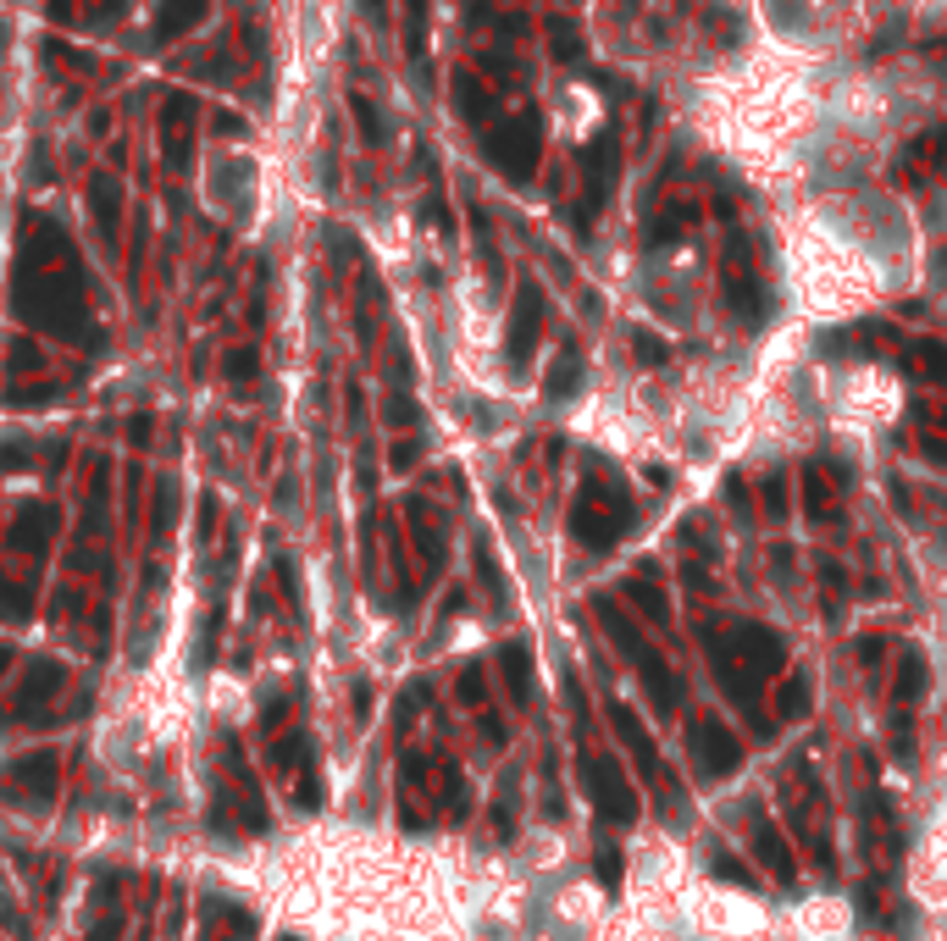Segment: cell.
<instances>
[{
  "mask_svg": "<svg viewBox=\"0 0 947 941\" xmlns=\"http://www.w3.org/2000/svg\"><path fill=\"white\" fill-rule=\"evenodd\" d=\"M12 305L28 327H45V333L67 338V344H95V349L106 344L100 327L89 322V294H84L78 255H72L67 233L56 222H28Z\"/></svg>",
  "mask_w": 947,
  "mask_h": 941,
  "instance_id": "cell-1",
  "label": "cell"
},
{
  "mask_svg": "<svg viewBox=\"0 0 947 941\" xmlns=\"http://www.w3.org/2000/svg\"><path fill=\"white\" fill-rule=\"evenodd\" d=\"M687 753H693V770L709 775V781H720V775H732L737 764H743V742L709 715L693 720V731H687Z\"/></svg>",
  "mask_w": 947,
  "mask_h": 941,
  "instance_id": "cell-8",
  "label": "cell"
},
{
  "mask_svg": "<svg viewBox=\"0 0 947 941\" xmlns=\"http://www.w3.org/2000/svg\"><path fill=\"white\" fill-rule=\"evenodd\" d=\"M632 499H626L621 488H610V482H588L582 488V499H576V510H571V532H576V543L582 548H615L626 537V526H632Z\"/></svg>",
  "mask_w": 947,
  "mask_h": 941,
  "instance_id": "cell-3",
  "label": "cell"
},
{
  "mask_svg": "<svg viewBox=\"0 0 947 941\" xmlns=\"http://www.w3.org/2000/svg\"><path fill=\"white\" fill-rule=\"evenodd\" d=\"M920 692H925V659L909 654V659L898 665V687H892V698L909 703V698H920Z\"/></svg>",
  "mask_w": 947,
  "mask_h": 941,
  "instance_id": "cell-28",
  "label": "cell"
},
{
  "mask_svg": "<svg viewBox=\"0 0 947 941\" xmlns=\"http://www.w3.org/2000/svg\"><path fill=\"white\" fill-rule=\"evenodd\" d=\"M599 620H604V632H610V643L621 648L626 659H632V670H637V681H643L648 703H654L660 715H671L676 703H682V681H676L671 659H665L654 643H643V637H637V626L610 604V598H599Z\"/></svg>",
  "mask_w": 947,
  "mask_h": 941,
  "instance_id": "cell-2",
  "label": "cell"
},
{
  "mask_svg": "<svg viewBox=\"0 0 947 941\" xmlns=\"http://www.w3.org/2000/svg\"><path fill=\"white\" fill-rule=\"evenodd\" d=\"M200 17H205V0H167V6H161V17H156V39L183 34V28H194Z\"/></svg>",
  "mask_w": 947,
  "mask_h": 941,
  "instance_id": "cell-24",
  "label": "cell"
},
{
  "mask_svg": "<svg viewBox=\"0 0 947 941\" xmlns=\"http://www.w3.org/2000/svg\"><path fill=\"white\" fill-rule=\"evenodd\" d=\"M632 349H637V360H643V366H665V360H671V349H665V338L643 333V327H637V333H632Z\"/></svg>",
  "mask_w": 947,
  "mask_h": 941,
  "instance_id": "cell-32",
  "label": "cell"
},
{
  "mask_svg": "<svg viewBox=\"0 0 947 941\" xmlns=\"http://www.w3.org/2000/svg\"><path fill=\"white\" fill-rule=\"evenodd\" d=\"M388 465H394V471H410V465H416V438L394 443V454H388Z\"/></svg>",
  "mask_w": 947,
  "mask_h": 941,
  "instance_id": "cell-43",
  "label": "cell"
},
{
  "mask_svg": "<svg viewBox=\"0 0 947 941\" xmlns=\"http://www.w3.org/2000/svg\"><path fill=\"white\" fill-rule=\"evenodd\" d=\"M499 831L504 836L516 831V792H510V781H504V792H499Z\"/></svg>",
  "mask_w": 947,
  "mask_h": 941,
  "instance_id": "cell-40",
  "label": "cell"
},
{
  "mask_svg": "<svg viewBox=\"0 0 947 941\" xmlns=\"http://www.w3.org/2000/svg\"><path fill=\"white\" fill-rule=\"evenodd\" d=\"M211 941H222V936H211ZM228 941H233V936H228Z\"/></svg>",
  "mask_w": 947,
  "mask_h": 941,
  "instance_id": "cell-50",
  "label": "cell"
},
{
  "mask_svg": "<svg viewBox=\"0 0 947 941\" xmlns=\"http://www.w3.org/2000/svg\"><path fill=\"white\" fill-rule=\"evenodd\" d=\"M582 787H588L599 820H610V825H632L637 820V792H632V781L621 775V764H615V759L588 753V759H582Z\"/></svg>",
  "mask_w": 947,
  "mask_h": 941,
  "instance_id": "cell-6",
  "label": "cell"
},
{
  "mask_svg": "<svg viewBox=\"0 0 947 941\" xmlns=\"http://www.w3.org/2000/svg\"><path fill=\"white\" fill-rule=\"evenodd\" d=\"M776 715L781 720H804L809 715V681L792 670V676H781V687H776Z\"/></svg>",
  "mask_w": 947,
  "mask_h": 941,
  "instance_id": "cell-25",
  "label": "cell"
},
{
  "mask_svg": "<svg viewBox=\"0 0 947 941\" xmlns=\"http://www.w3.org/2000/svg\"><path fill=\"white\" fill-rule=\"evenodd\" d=\"M6 665H12V648H0V670H6Z\"/></svg>",
  "mask_w": 947,
  "mask_h": 941,
  "instance_id": "cell-49",
  "label": "cell"
},
{
  "mask_svg": "<svg viewBox=\"0 0 947 941\" xmlns=\"http://www.w3.org/2000/svg\"><path fill=\"white\" fill-rule=\"evenodd\" d=\"M405 515H410V532H416V548H421V560H427V571H438L449 548H444V532H438V521H432L427 499H410Z\"/></svg>",
  "mask_w": 947,
  "mask_h": 941,
  "instance_id": "cell-18",
  "label": "cell"
},
{
  "mask_svg": "<svg viewBox=\"0 0 947 941\" xmlns=\"http://www.w3.org/2000/svg\"><path fill=\"white\" fill-rule=\"evenodd\" d=\"M67 687V670L56 665V659H34L23 676V687H17V709H39L45 698H56V692Z\"/></svg>",
  "mask_w": 947,
  "mask_h": 941,
  "instance_id": "cell-17",
  "label": "cell"
},
{
  "mask_svg": "<svg viewBox=\"0 0 947 941\" xmlns=\"http://www.w3.org/2000/svg\"><path fill=\"white\" fill-rule=\"evenodd\" d=\"M538 333H543V288L521 283L516 305H510V327H504V360H510V371H527L532 349H538Z\"/></svg>",
  "mask_w": 947,
  "mask_h": 941,
  "instance_id": "cell-7",
  "label": "cell"
},
{
  "mask_svg": "<svg viewBox=\"0 0 947 941\" xmlns=\"http://www.w3.org/2000/svg\"><path fill=\"white\" fill-rule=\"evenodd\" d=\"M765 504H770L776 515L787 510V482H781V477H770V482H765Z\"/></svg>",
  "mask_w": 947,
  "mask_h": 941,
  "instance_id": "cell-44",
  "label": "cell"
},
{
  "mask_svg": "<svg viewBox=\"0 0 947 941\" xmlns=\"http://www.w3.org/2000/svg\"><path fill=\"white\" fill-rule=\"evenodd\" d=\"M549 50L560 61H582V34L571 23H549Z\"/></svg>",
  "mask_w": 947,
  "mask_h": 941,
  "instance_id": "cell-31",
  "label": "cell"
},
{
  "mask_svg": "<svg viewBox=\"0 0 947 941\" xmlns=\"http://www.w3.org/2000/svg\"><path fill=\"white\" fill-rule=\"evenodd\" d=\"M360 6H366V17H372V23H383V0H360Z\"/></svg>",
  "mask_w": 947,
  "mask_h": 941,
  "instance_id": "cell-48",
  "label": "cell"
},
{
  "mask_svg": "<svg viewBox=\"0 0 947 941\" xmlns=\"http://www.w3.org/2000/svg\"><path fill=\"white\" fill-rule=\"evenodd\" d=\"M0 787H6V792L23 787L28 803H45L50 792H56V759H50V753H28V759H17L12 770L0 775Z\"/></svg>",
  "mask_w": 947,
  "mask_h": 941,
  "instance_id": "cell-12",
  "label": "cell"
},
{
  "mask_svg": "<svg viewBox=\"0 0 947 941\" xmlns=\"http://www.w3.org/2000/svg\"><path fill=\"white\" fill-rule=\"evenodd\" d=\"M582 172H588V200H582V227H588V216L610 200V183H615V133H599V139L588 144Z\"/></svg>",
  "mask_w": 947,
  "mask_h": 941,
  "instance_id": "cell-11",
  "label": "cell"
},
{
  "mask_svg": "<svg viewBox=\"0 0 947 941\" xmlns=\"http://www.w3.org/2000/svg\"><path fill=\"white\" fill-rule=\"evenodd\" d=\"M222 371H228L233 382H250V377H255V355H250V349H233V355H228V366H222Z\"/></svg>",
  "mask_w": 947,
  "mask_h": 941,
  "instance_id": "cell-38",
  "label": "cell"
},
{
  "mask_svg": "<svg viewBox=\"0 0 947 941\" xmlns=\"http://www.w3.org/2000/svg\"><path fill=\"white\" fill-rule=\"evenodd\" d=\"M50 532H56V510L50 504H23L12 521V543L23 548V554H45Z\"/></svg>",
  "mask_w": 947,
  "mask_h": 941,
  "instance_id": "cell-16",
  "label": "cell"
},
{
  "mask_svg": "<svg viewBox=\"0 0 947 941\" xmlns=\"http://www.w3.org/2000/svg\"><path fill=\"white\" fill-rule=\"evenodd\" d=\"M388 416H394V427H416V405H410L405 394H394V405H388Z\"/></svg>",
  "mask_w": 947,
  "mask_h": 941,
  "instance_id": "cell-42",
  "label": "cell"
},
{
  "mask_svg": "<svg viewBox=\"0 0 947 941\" xmlns=\"http://www.w3.org/2000/svg\"><path fill=\"white\" fill-rule=\"evenodd\" d=\"M754 853H759V864H765L776 881H787V886L798 881V864H792V853H787V836H781L765 814H754Z\"/></svg>",
  "mask_w": 947,
  "mask_h": 941,
  "instance_id": "cell-13",
  "label": "cell"
},
{
  "mask_svg": "<svg viewBox=\"0 0 947 941\" xmlns=\"http://www.w3.org/2000/svg\"><path fill=\"white\" fill-rule=\"evenodd\" d=\"M804 493H809V510H815V515H837V499H831V477L820 471V465H809V471H804Z\"/></svg>",
  "mask_w": 947,
  "mask_h": 941,
  "instance_id": "cell-27",
  "label": "cell"
},
{
  "mask_svg": "<svg viewBox=\"0 0 947 941\" xmlns=\"http://www.w3.org/2000/svg\"><path fill=\"white\" fill-rule=\"evenodd\" d=\"M626 598H632L637 609H643L648 620H671V604H665V593H660V582H654V571H637L632 582H626Z\"/></svg>",
  "mask_w": 947,
  "mask_h": 941,
  "instance_id": "cell-20",
  "label": "cell"
},
{
  "mask_svg": "<svg viewBox=\"0 0 947 941\" xmlns=\"http://www.w3.org/2000/svg\"><path fill=\"white\" fill-rule=\"evenodd\" d=\"M615 731H621V742L632 748V759L643 764V775H660V748H654V737H648V726L637 720V709H626V703H615L610 709Z\"/></svg>",
  "mask_w": 947,
  "mask_h": 941,
  "instance_id": "cell-14",
  "label": "cell"
},
{
  "mask_svg": "<svg viewBox=\"0 0 947 941\" xmlns=\"http://www.w3.org/2000/svg\"><path fill=\"white\" fill-rule=\"evenodd\" d=\"M405 45L410 61L421 67V84H427V0H405Z\"/></svg>",
  "mask_w": 947,
  "mask_h": 941,
  "instance_id": "cell-23",
  "label": "cell"
},
{
  "mask_svg": "<svg viewBox=\"0 0 947 941\" xmlns=\"http://www.w3.org/2000/svg\"><path fill=\"white\" fill-rule=\"evenodd\" d=\"M720 277H726V305H732V316L743 327H759L770 316V294L765 283H759L754 272V250H748L743 233H732L726 239V261H720Z\"/></svg>",
  "mask_w": 947,
  "mask_h": 941,
  "instance_id": "cell-5",
  "label": "cell"
},
{
  "mask_svg": "<svg viewBox=\"0 0 947 941\" xmlns=\"http://www.w3.org/2000/svg\"><path fill=\"white\" fill-rule=\"evenodd\" d=\"M709 665H715V681L726 687V698L743 703L748 715H759V681H754V670L737 659V648L726 643V637H709Z\"/></svg>",
  "mask_w": 947,
  "mask_h": 941,
  "instance_id": "cell-10",
  "label": "cell"
},
{
  "mask_svg": "<svg viewBox=\"0 0 947 941\" xmlns=\"http://www.w3.org/2000/svg\"><path fill=\"white\" fill-rule=\"evenodd\" d=\"M283 720H288V698L277 692V698H266V703H261V726H266V731H277Z\"/></svg>",
  "mask_w": 947,
  "mask_h": 941,
  "instance_id": "cell-39",
  "label": "cell"
},
{
  "mask_svg": "<svg viewBox=\"0 0 947 941\" xmlns=\"http://www.w3.org/2000/svg\"><path fill=\"white\" fill-rule=\"evenodd\" d=\"M887 654V643H876V637H870V643H859V659H881Z\"/></svg>",
  "mask_w": 947,
  "mask_h": 941,
  "instance_id": "cell-47",
  "label": "cell"
},
{
  "mask_svg": "<svg viewBox=\"0 0 947 941\" xmlns=\"http://www.w3.org/2000/svg\"><path fill=\"white\" fill-rule=\"evenodd\" d=\"M499 665H504V681H510L516 703H532V654H527V643H504Z\"/></svg>",
  "mask_w": 947,
  "mask_h": 941,
  "instance_id": "cell-19",
  "label": "cell"
},
{
  "mask_svg": "<svg viewBox=\"0 0 947 941\" xmlns=\"http://www.w3.org/2000/svg\"><path fill=\"white\" fill-rule=\"evenodd\" d=\"M482 692H488V687H482V670L471 665L466 676H460V698H466V703H482Z\"/></svg>",
  "mask_w": 947,
  "mask_h": 941,
  "instance_id": "cell-41",
  "label": "cell"
},
{
  "mask_svg": "<svg viewBox=\"0 0 947 941\" xmlns=\"http://www.w3.org/2000/svg\"><path fill=\"white\" fill-rule=\"evenodd\" d=\"M172 493H178V482H161V488H156V521H150L156 532H167V526H172Z\"/></svg>",
  "mask_w": 947,
  "mask_h": 941,
  "instance_id": "cell-36",
  "label": "cell"
},
{
  "mask_svg": "<svg viewBox=\"0 0 947 941\" xmlns=\"http://www.w3.org/2000/svg\"><path fill=\"white\" fill-rule=\"evenodd\" d=\"M349 111H355L360 133H366V144H388V128H383V111L372 106L366 95H349Z\"/></svg>",
  "mask_w": 947,
  "mask_h": 941,
  "instance_id": "cell-26",
  "label": "cell"
},
{
  "mask_svg": "<svg viewBox=\"0 0 947 941\" xmlns=\"http://www.w3.org/2000/svg\"><path fill=\"white\" fill-rule=\"evenodd\" d=\"M726 643H732L737 659L754 670V681H759V676H776V670L787 665V643H781L770 626H759V620H737L732 632H726Z\"/></svg>",
  "mask_w": 947,
  "mask_h": 941,
  "instance_id": "cell-9",
  "label": "cell"
},
{
  "mask_svg": "<svg viewBox=\"0 0 947 941\" xmlns=\"http://www.w3.org/2000/svg\"><path fill=\"white\" fill-rule=\"evenodd\" d=\"M89 211H95V227L100 239H117V222H122V183L111 178V172H95L89 178Z\"/></svg>",
  "mask_w": 947,
  "mask_h": 941,
  "instance_id": "cell-15",
  "label": "cell"
},
{
  "mask_svg": "<svg viewBox=\"0 0 947 941\" xmlns=\"http://www.w3.org/2000/svg\"><path fill=\"white\" fill-rule=\"evenodd\" d=\"M128 438H133V443H150V416H139V421H133V427H128Z\"/></svg>",
  "mask_w": 947,
  "mask_h": 941,
  "instance_id": "cell-46",
  "label": "cell"
},
{
  "mask_svg": "<svg viewBox=\"0 0 947 941\" xmlns=\"http://www.w3.org/2000/svg\"><path fill=\"white\" fill-rule=\"evenodd\" d=\"M34 615V593L17 582H0V620H28Z\"/></svg>",
  "mask_w": 947,
  "mask_h": 941,
  "instance_id": "cell-29",
  "label": "cell"
},
{
  "mask_svg": "<svg viewBox=\"0 0 947 941\" xmlns=\"http://www.w3.org/2000/svg\"><path fill=\"white\" fill-rule=\"evenodd\" d=\"M920 371L931 382H947V349L942 344H920Z\"/></svg>",
  "mask_w": 947,
  "mask_h": 941,
  "instance_id": "cell-34",
  "label": "cell"
},
{
  "mask_svg": "<svg viewBox=\"0 0 947 941\" xmlns=\"http://www.w3.org/2000/svg\"><path fill=\"white\" fill-rule=\"evenodd\" d=\"M455 106H460V117H466V122H488L493 117V95L477 84V72H460V78H455Z\"/></svg>",
  "mask_w": 947,
  "mask_h": 941,
  "instance_id": "cell-21",
  "label": "cell"
},
{
  "mask_svg": "<svg viewBox=\"0 0 947 941\" xmlns=\"http://www.w3.org/2000/svg\"><path fill=\"white\" fill-rule=\"evenodd\" d=\"M715 875H720V881H737V886H754V875H748V864H737V858H726V853L715 858Z\"/></svg>",
  "mask_w": 947,
  "mask_h": 941,
  "instance_id": "cell-37",
  "label": "cell"
},
{
  "mask_svg": "<svg viewBox=\"0 0 947 941\" xmlns=\"http://www.w3.org/2000/svg\"><path fill=\"white\" fill-rule=\"evenodd\" d=\"M427 698H432V687H427V681H410V692L399 698V726H410V720H416V709H421Z\"/></svg>",
  "mask_w": 947,
  "mask_h": 941,
  "instance_id": "cell-35",
  "label": "cell"
},
{
  "mask_svg": "<svg viewBox=\"0 0 947 941\" xmlns=\"http://www.w3.org/2000/svg\"><path fill=\"white\" fill-rule=\"evenodd\" d=\"M488 161L504 172L510 183H532L538 172V155H543V117L538 111H516V117H504L499 128H488Z\"/></svg>",
  "mask_w": 947,
  "mask_h": 941,
  "instance_id": "cell-4",
  "label": "cell"
},
{
  "mask_svg": "<svg viewBox=\"0 0 947 941\" xmlns=\"http://www.w3.org/2000/svg\"><path fill=\"white\" fill-rule=\"evenodd\" d=\"M593 875L615 892V886H621V853H615V847H599V853H593Z\"/></svg>",
  "mask_w": 947,
  "mask_h": 941,
  "instance_id": "cell-33",
  "label": "cell"
},
{
  "mask_svg": "<svg viewBox=\"0 0 947 941\" xmlns=\"http://www.w3.org/2000/svg\"><path fill=\"white\" fill-rule=\"evenodd\" d=\"M216 133H244V122L233 117V111H222V117H216Z\"/></svg>",
  "mask_w": 947,
  "mask_h": 941,
  "instance_id": "cell-45",
  "label": "cell"
},
{
  "mask_svg": "<svg viewBox=\"0 0 947 941\" xmlns=\"http://www.w3.org/2000/svg\"><path fill=\"white\" fill-rule=\"evenodd\" d=\"M576 388H582V355L565 349V355L549 366V377H543V394H549V399H571Z\"/></svg>",
  "mask_w": 947,
  "mask_h": 941,
  "instance_id": "cell-22",
  "label": "cell"
},
{
  "mask_svg": "<svg viewBox=\"0 0 947 941\" xmlns=\"http://www.w3.org/2000/svg\"><path fill=\"white\" fill-rule=\"evenodd\" d=\"M294 809H305V814L322 809V781H316V764H305L300 781H294Z\"/></svg>",
  "mask_w": 947,
  "mask_h": 941,
  "instance_id": "cell-30",
  "label": "cell"
}]
</instances>
